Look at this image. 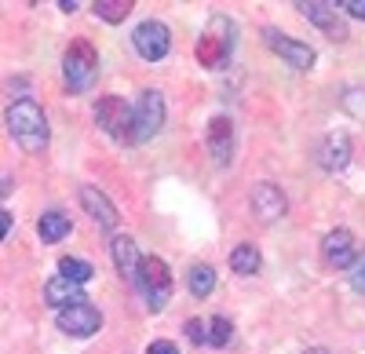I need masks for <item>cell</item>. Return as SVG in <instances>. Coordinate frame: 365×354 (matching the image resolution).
<instances>
[{
    "instance_id": "83f0119b",
    "label": "cell",
    "mask_w": 365,
    "mask_h": 354,
    "mask_svg": "<svg viewBox=\"0 0 365 354\" xmlns=\"http://www.w3.org/2000/svg\"><path fill=\"white\" fill-rule=\"evenodd\" d=\"M0 227H4V238L11 234V212H0Z\"/></svg>"
},
{
    "instance_id": "d6986e66",
    "label": "cell",
    "mask_w": 365,
    "mask_h": 354,
    "mask_svg": "<svg viewBox=\"0 0 365 354\" xmlns=\"http://www.w3.org/2000/svg\"><path fill=\"white\" fill-rule=\"evenodd\" d=\"M70 216H63V212H44L41 216V223H37V234L44 238V245H55V241H63L66 234H70Z\"/></svg>"
},
{
    "instance_id": "7a4b0ae2",
    "label": "cell",
    "mask_w": 365,
    "mask_h": 354,
    "mask_svg": "<svg viewBox=\"0 0 365 354\" xmlns=\"http://www.w3.org/2000/svg\"><path fill=\"white\" fill-rule=\"evenodd\" d=\"M96 73H99V58H96V48L88 41H73L63 55V77H66V88L70 92H88L96 84Z\"/></svg>"
},
{
    "instance_id": "8fae6325",
    "label": "cell",
    "mask_w": 365,
    "mask_h": 354,
    "mask_svg": "<svg viewBox=\"0 0 365 354\" xmlns=\"http://www.w3.org/2000/svg\"><path fill=\"white\" fill-rule=\"evenodd\" d=\"M234 150H237V135H234V121L227 113H216L208 121V154L220 168H227L234 161Z\"/></svg>"
},
{
    "instance_id": "e0dca14e",
    "label": "cell",
    "mask_w": 365,
    "mask_h": 354,
    "mask_svg": "<svg viewBox=\"0 0 365 354\" xmlns=\"http://www.w3.org/2000/svg\"><path fill=\"white\" fill-rule=\"evenodd\" d=\"M81 300H84V296H81V285L70 281V278H63V274H55V278L44 285V303H48V307L66 311V307H73V303H81Z\"/></svg>"
},
{
    "instance_id": "d4e9b609",
    "label": "cell",
    "mask_w": 365,
    "mask_h": 354,
    "mask_svg": "<svg viewBox=\"0 0 365 354\" xmlns=\"http://www.w3.org/2000/svg\"><path fill=\"white\" fill-rule=\"evenodd\" d=\"M146 354H179V347L172 340H154V343L146 347Z\"/></svg>"
},
{
    "instance_id": "7c38bea8",
    "label": "cell",
    "mask_w": 365,
    "mask_h": 354,
    "mask_svg": "<svg viewBox=\"0 0 365 354\" xmlns=\"http://www.w3.org/2000/svg\"><path fill=\"white\" fill-rule=\"evenodd\" d=\"M296 8H299V15L307 19V22H314L318 29H325L332 41H347V26H344L336 4H325V0H307V4H296Z\"/></svg>"
},
{
    "instance_id": "603a6c76",
    "label": "cell",
    "mask_w": 365,
    "mask_h": 354,
    "mask_svg": "<svg viewBox=\"0 0 365 354\" xmlns=\"http://www.w3.org/2000/svg\"><path fill=\"white\" fill-rule=\"evenodd\" d=\"M234 340V326L227 318H212L208 321V347H227Z\"/></svg>"
},
{
    "instance_id": "8992f818",
    "label": "cell",
    "mask_w": 365,
    "mask_h": 354,
    "mask_svg": "<svg viewBox=\"0 0 365 354\" xmlns=\"http://www.w3.org/2000/svg\"><path fill=\"white\" fill-rule=\"evenodd\" d=\"M165 128V95L146 88L135 103V128H132V142H146L154 139L158 132Z\"/></svg>"
},
{
    "instance_id": "484cf974",
    "label": "cell",
    "mask_w": 365,
    "mask_h": 354,
    "mask_svg": "<svg viewBox=\"0 0 365 354\" xmlns=\"http://www.w3.org/2000/svg\"><path fill=\"white\" fill-rule=\"evenodd\" d=\"M351 285H354V292L365 296V259H358V267L351 271Z\"/></svg>"
},
{
    "instance_id": "5bb4252c",
    "label": "cell",
    "mask_w": 365,
    "mask_h": 354,
    "mask_svg": "<svg viewBox=\"0 0 365 354\" xmlns=\"http://www.w3.org/2000/svg\"><path fill=\"white\" fill-rule=\"evenodd\" d=\"M81 204H84V212H88L91 219H96L103 230H117L120 216H117L113 201H110L103 190H96V187H81Z\"/></svg>"
},
{
    "instance_id": "5b68a950",
    "label": "cell",
    "mask_w": 365,
    "mask_h": 354,
    "mask_svg": "<svg viewBox=\"0 0 365 354\" xmlns=\"http://www.w3.org/2000/svg\"><path fill=\"white\" fill-rule=\"evenodd\" d=\"M96 121L99 128L117 139V142H132V128H135V106H128L120 95H103L96 103Z\"/></svg>"
},
{
    "instance_id": "ffe728a7",
    "label": "cell",
    "mask_w": 365,
    "mask_h": 354,
    "mask_svg": "<svg viewBox=\"0 0 365 354\" xmlns=\"http://www.w3.org/2000/svg\"><path fill=\"white\" fill-rule=\"evenodd\" d=\"M187 288H190V296L205 300L208 292L216 288V271H212V267H205V263H197V267H190V271H187Z\"/></svg>"
},
{
    "instance_id": "7402d4cb",
    "label": "cell",
    "mask_w": 365,
    "mask_h": 354,
    "mask_svg": "<svg viewBox=\"0 0 365 354\" xmlns=\"http://www.w3.org/2000/svg\"><path fill=\"white\" fill-rule=\"evenodd\" d=\"M132 11V0H96V15L103 22H120Z\"/></svg>"
},
{
    "instance_id": "ac0fdd59",
    "label": "cell",
    "mask_w": 365,
    "mask_h": 354,
    "mask_svg": "<svg viewBox=\"0 0 365 354\" xmlns=\"http://www.w3.org/2000/svg\"><path fill=\"white\" fill-rule=\"evenodd\" d=\"M259 267H263V256H259L256 245H237V249L230 252V271H234V274L249 278V274H259Z\"/></svg>"
},
{
    "instance_id": "3957f363",
    "label": "cell",
    "mask_w": 365,
    "mask_h": 354,
    "mask_svg": "<svg viewBox=\"0 0 365 354\" xmlns=\"http://www.w3.org/2000/svg\"><path fill=\"white\" fill-rule=\"evenodd\" d=\"M135 288L143 292V300H146L150 311L168 307V300H172V271H168V263L161 256H146Z\"/></svg>"
},
{
    "instance_id": "9a60e30c",
    "label": "cell",
    "mask_w": 365,
    "mask_h": 354,
    "mask_svg": "<svg viewBox=\"0 0 365 354\" xmlns=\"http://www.w3.org/2000/svg\"><path fill=\"white\" fill-rule=\"evenodd\" d=\"M110 256L117 263V271L125 274L128 281H139L143 274V256H139V245L128 238V234H117V238L110 241Z\"/></svg>"
},
{
    "instance_id": "f1b7e54d",
    "label": "cell",
    "mask_w": 365,
    "mask_h": 354,
    "mask_svg": "<svg viewBox=\"0 0 365 354\" xmlns=\"http://www.w3.org/2000/svg\"><path fill=\"white\" fill-rule=\"evenodd\" d=\"M303 354H329L325 347H311V350H303Z\"/></svg>"
},
{
    "instance_id": "ba28073f",
    "label": "cell",
    "mask_w": 365,
    "mask_h": 354,
    "mask_svg": "<svg viewBox=\"0 0 365 354\" xmlns=\"http://www.w3.org/2000/svg\"><path fill=\"white\" fill-rule=\"evenodd\" d=\"M132 48L146 58V63H161V58L168 55L172 48V33H168V26L158 22V19H146L135 26V33H132Z\"/></svg>"
},
{
    "instance_id": "cb8c5ba5",
    "label": "cell",
    "mask_w": 365,
    "mask_h": 354,
    "mask_svg": "<svg viewBox=\"0 0 365 354\" xmlns=\"http://www.w3.org/2000/svg\"><path fill=\"white\" fill-rule=\"evenodd\" d=\"M205 329H208V326H205L201 318H190V321H187V340H190V343H208V333H205Z\"/></svg>"
},
{
    "instance_id": "6da1fadb",
    "label": "cell",
    "mask_w": 365,
    "mask_h": 354,
    "mask_svg": "<svg viewBox=\"0 0 365 354\" xmlns=\"http://www.w3.org/2000/svg\"><path fill=\"white\" fill-rule=\"evenodd\" d=\"M8 132L26 154H44L48 146V117L34 99H19L8 110Z\"/></svg>"
},
{
    "instance_id": "277c9868",
    "label": "cell",
    "mask_w": 365,
    "mask_h": 354,
    "mask_svg": "<svg viewBox=\"0 0 365 354\" xmlns=\"http://www.w3.org/2000/svg\"><path fill=\"white\" fill-rule=\"evenodd\" d=\"M230 48H234V22L223 19V15H216V19L205 26V33H201V41H197V58H201V66L220 70L223 58L230 55Z\"/></svg>"
},
{
    "instance_id": "52a82bcc",
    "label": "cell",
    "mask_w": 365,
    "mask_h": 354,
    "mask_svg": "<svg viewBox=\"0 0 365 354\" xmlns=\"http://www.w3.org/2000/svg\"><path fill=\"white\" fill-rule=\"evenodd\" d=\"M55 326L63 329L66 336H73V340H88V336H96L103 329V314H99L96 303L81 300V303H73L66 311H58L55 314Z\"/></svg>"
},
{
    "instance_id": "4316f807",
    "label": "cell",
    "mask_w": 365,
    "mask_h": 354,
    "mask_svg": "<svg viewBox=\"0 0 365 354\" xmlns=\"http://www.w3.org/2000/svg\"><path fill=\"white\" fill-rule=\"evenodd\" d=\"M340 11H347V15H354V19H365V0H344Z\"/></svg>"
},
{
    "instance_id": "4fadbf2b",
    "label": "cell",
    "mask_w": 365,
    "mask_h": 354,
    "mask_svg": "<svg viewBox=\"0 0 365 354\" xmlns=\"http://www.w3.org/2000/svg\"><path fill=\"white\" fill-rule=\"evenodd\" d=\"M252 212H256L263 223L282 219V216L289 212V201H285L282 187H274V183H256V190H252Z\"/></svg>"
},
{
    "instance_id": "2e32d148",
    "label": "cell",
    "mask_w": 365,
    "mask_h": 354,
    "mask_svg": "<svg viewBox=\"0 0 365 354\" xmlns=\"http://www.w3.org/2000/svg\"><path fill=\"white\" fill-rule=\"evenodd\" d=\"M318 165L325 172H344L351 165V139L344 132H332L325 135V142L318 146Z\"/></svg>"
},
{
    "instance_id": "9c48e42d",
    "label": "cell",
    "mask_w": 365,
    "mask_h": 354,
    "mask_svg": "<svg viewBox=\"0 0 365 354\" xmlns=\"http://www.w3.org/2000/svg\"><path fill=\"white\" fill-rule=\"evenodd\" d=\"M322 256L329 267H336V271H354L358 267V241H354V234L336 227V230H329L325 238H322Z\"/></svg>"
},
{
    "instance_id": "30bf717a",
    "label": "cell",
    "mask_w": 365,
    "mask_h": 354,
    "mask_svg": "<svg viewBox=\"0 0 365 354\" xmlns=\"http://www.w3.org/2000/svg\"><path fill=\"white\" fill-rule=\"evenodd\" d=\"M263 37H267V48L278 51L292 70H311V66H314V48H311L307 41L285 37V33H278V29H270V26L263 29Z\"/></svg>"
},
{
    "instance_id": "44dd1931",
    "label": "cell",
    "mask_w": 365,
    "mask_h": 354,
    "mask_svg": "<svg viewBox=\"0 0 365 354\" xmlns=\"http://www.w3.org/2000/svg\"><path fill=\"white\" fill-rule=\"evenodd\" d=\"M58 274L63 278H70V281H77V285H84V281H91V263L88 259H77V256H63L58 259Z\"/></svg>"
}]
</instances>
